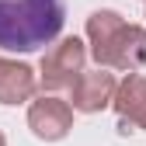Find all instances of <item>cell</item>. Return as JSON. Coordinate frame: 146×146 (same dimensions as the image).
Returning <instances> with one entry per match:
<instances>
[{
  "mask_svg": "<svg viewBox=\"0 0 146 146\" xmlns=\"http://www.w3.org/2000/svg\"><path fill=\"white\" fill-rule=\"evenodd\" d=\"M63 25V0H0V49L7 52H35L56 42Z\"/></svg>",
  "mask_w": 146,
  "mask_h": 146,
  "instance_id": "cell-1",
  "label": "cell"
},
{
  "mask_svg": "<svg viewBox=\"0 0 146 146\" xmlns=\"http://www.w3.org/2000/svg\"><path fill=\"white\" fill-rule=\"evenodd\" d=\"M87 38L90 56L104 70H125L136 73L146 66V28L125 25L115 11H94L87 17Z\"/></svg>",
  "mask_w": 146,
  "mask_h": 146,
  "instance_id": "cell-2",
  "label": "cell"
},
{
  "mask_svg": "<svg viewBox=\"0 0 146 146\" xmlns=\"http://www.w3.org/2000/svg\"><path fill=\"white\" fill-rule=\"evenodd\" d=\"M84 59H87V49L77 35H70V38L56 42L45 56H42V73H38V84L45 90H63V87H73L80 80L84 73Z\"/></svg>",
  "mask_w": 146,
  "mask_h": 146,
  "instance_id": "cell-3",
  "label": "cell"
},
{
  "mask_svg": "<svg viewBox=\"0 0 146 146\" xmlns=\"http://www.w3.org/2000/svg\"><path fill=\"white\" fill-rule=\"evenodd\" d=\"M115 77L108 73L104 66L98 70H84L80 80L70 87V101H73V111H84V115H94V111H104L108 104H115Z\"/></svg>",
  "mask_w": 146,
  "mask_h": 146,
  "instance_id": "cell-4",
  "label": "cell"
},
{
  "mask_svg": "<svg viewBox=\"0 0 146 146\" xmlns=\"http://www.w3.org/2000/svg\"><path fill=\"white\" fill-rule=\"evenodd\" d=\"M28 129L38 139H45V143H56L73 129V108L66 101H59V98H45L42 94L28 108Z\"/></svg>",
  "mask_w": 146,
  "mask_h": 146,
  "instance_id": "cell-5",
  "label": "cell"
},
{
  "mask_svg": "<svg viewBox=\"0 0 146 146\" xmlns=\"http://www.w3.org/2000/svg\"><path fill=\"white\" fill-rule=\"evenodd\" d=\"M115 111H118V132L129 136L136 129H146V77L125 73V80L115 90Z\"/></svg>",
  "mask_w": 146,
  "mask_h": 146,
  "instance_id": "cell-6",
  "label": "cell"
},
{
  "mask_svg": "<svg viewBox=\"0 0 146 146\" xmlns=\"http://www.w3.org/2000/svg\"><path fill=\"white\" fill-rule=\"evenodd\" d=\"M38 90V77L28 63H11L0 56V104H25Z\"/></svg>",
  "mask_w": 146,
  "mask_h": 146,
  "instance_id": "cell-7",
  "label": "cell"
},
{
  "mask_svg": "<svg viewBox=\"0 0 146 146\" xmlns=\"http://www.w3.org/2000/svg\"><path fill=\"white\" fill-rule=\"evenodd\" d=\"M0 146H7V139H4V132H0Z\"/></svg>",
  "mask_w": 146,
  "mask_h": 146,
  "instance_id": "cell-8",
  "label": "cell"
}]
</instances>
